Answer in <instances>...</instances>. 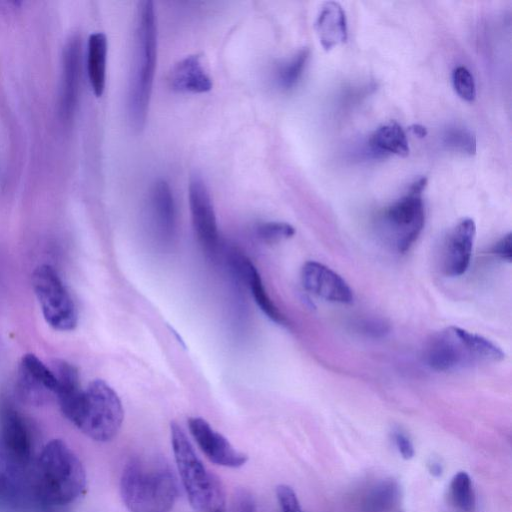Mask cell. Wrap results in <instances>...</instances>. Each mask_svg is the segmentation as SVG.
<instances>
[{
	"instance_id": "484cf974",
	"label": "cell",
	"mask_w": 512,
	"mask_h": 512,
	"mask_svg": "<svg viewBox=\"0 0 512 512\" xmlns=\"http://www.w3.org/2000/svg\"><path fill=\"white\" fill-rule=\"evenodd\" d=\"M256 234L263 241L274 243L291 238L295 234V229L286 222L270 221L258 224Z\"/></svg>"
},
{
	"instance_id": "44dd1931",
	"label": "cell",
	"mask_w": 512,
	"mask_h": 512,
	"mask_svg": "<svg viewBox=\"0 0 512 512\" xmlns=\"http://www.w3.org/2000/svg\"><path fill=\"white\" fill-rule=\"evenodd\" d=\"M371 147L382 153L396 154L406 157L409 154V145L402 127L395 121L379 127L370 139Z\"/></svg>"
},
{
	"instance_id": "2e32d148",
	"label": "cell",
	"mask_w": 512,
	"mask_h": 512,
	"mask_svg": "<svg viewBox=\"0 0 512 512\" xmlns=\"http://www.w3.org/2000/svg\"><path fill=\"white\" fill-rule=\"evenodd\" d=\"M173 90L183 93H206L212 89V80L198 55H189L179 61L169 76Z\"/></svg>"
},
{
	"instance_id": "9c48e42d",
	"label": "cell",
	"mask_w": 512,
	"mask_h": 512,
	"mask_svg": "<svg viewBox=\"0 0 512 512\" xmlns=\"http://www.w3.org/2000/svg\"><path fill=\"white\" fill-rule=\"evenodd\" d=\"M192 224L199 243L210 256L219 249V233L213 203L204 180L199 175L191 177L188 188Z\"/></svg>"
},
{
	"instance_id": "ac0fdd59",
	"label": "cell",
	"mask_w": 512,
	"mask_h": 512,
	"mask_svg": "<svg viewBox=\"0 0 512 512\" xmlns=\"http://www.w3.org/2000/svg\"><path fill=\"white\" fill-rule=\"evenodd\" d=\"M233 266L237 269L238 274L247 283L253 298L263 313L273 322L279 325H286V319L274 305L266 289L262 279L255 266L243 255L234 254L232 257Z\"/></svg>"
},
{
	"instance_id": "5bb4252c",
	"label": "cell",
	"mask_w": 512,
	"mask_h": 512,
	"mask_svg": "<svg viewBox=\"0 0 512 512\" xmlns=\"http://www.w3.org/2000/svg\"><path fill=\"white\" fill-rule=\"evenodd\" d=\"M476 234L471 218L461 220L448 234L442 254V267L448 276H460L467 270Z\"/></svg>"
},
{
	"instance_id": "5b68a950",
	"label": "cell",
	"mask_w": 512,
	"mask_h": 512,
	"mask_svg": "<svg viewBox=\"0 0 512 512\" xmlns=\"http://www.w3.org/2000/svg\"><path fill=\"white\" fill-rule=\"evenodd\" d=\"M63 415L88 438L108 442L120 431L124 411L113 388L104 380L95 379Z\"/></svg>"
},
{
	"instance_id": "1f68e13d",
	"label": "cell",
	"mask_w": 512,
	"mask_h": 512,
	"mask_svg": "<svg viewBox=\"0 0 512 512\" xmlns=\"http://www.w3.org/2000/svg\"><path fill=\"white\" fill-rule=\"evenodd\" d=\"M409 130L419 138H423L427 135L426 128L419 124H414V125L410 126Z\"/></svg>"
},
{
	"instance_id": "6da1fadb",
	"label": "cell",
	"mask_w": 512,
	"mask_h": 512,
	"mask_svg": "<svg viewBox=\"0 0 512 512\" xmlns=\"http://www.w3.org/2000/svg\"><path fill=\"white\" fill-rule=\"evenodd\" d=\"M120 495L130 512H168L179 495L177 477L162 456H134L123 468Z\"/></svg>"
},
{
	"instance_id": "9a60e30c",
	"label": "cell",
	"mask_w": 512,
	"mask_h": 512,
	"mask_svg": "<svg viewBox=\"0 0 512 512\" xmlns=\"http://www.w3.org/2000/svg\"><path fill=\"white\" fill-rule=\"evenodd\" d=\"M149 214L153 230L162 242H168L176 228V209L169 184L159 179L149 194Z\"/></svg>"
},
{
	"instance_id": "ba28073f",
	"label": "cell",
	"mask_w": 512,
	"mask_h": 512,
	"mask_svg": "<svg viewBox=\"0 0 512 512\" xmlns=\"http://www.w3.org/2000/svg\"><path fill=\"white\" fill-rule=\"evenodd\" d=\"M32 286L49 326L58 331H71L77 326L75 303L54 267L48 264L36 267Z\"/></svg>"
},
{
	"instance_id": "8992f818",
	"label": "cell",
	"mask_w": 512,
	"mask_h": 512,
	"mask_svg": "<svg viewBox=\"0 0 512 512\" xmlns=\"http://www.w3.org/2000/svg\"><path fill=\"white\" fill-rule=\"evenodd\" d=\"M504 356L503 351L488 339L454 326L435 335L426 352L428 365L442 372L498 362Z\"/></svg>"
},
{
	"instance_id": "7402d4cb",
	"label": "cell",
	"mask_w": 512,
	"mask_h": 512,
	"mask_svg": "<svg viewBox=\"0 0 512 512\" xmlns=\"http://www.w3.org/2000/svg\"><path fill=\"white\" fill-rule=\"evenodd\" d=\"M308 58L309 50L304 48L281 64L276 73V81L279 87L284 90L293 88L301 78Z\"/></svg>"
},
{
	"instance_id": "4dcf8cb0",
	"label": "cell",
	"mask_w": 512,
	"mask_h": 512,
	"mask_svg": "<svg viewBox=\"0 0 512 512\" xmlns=\"http://www.w3.org/2000/svg\"><path fill=\"white\" fill-rule=\"evenodd\" d=\"M492 252L500 258L511 261L512 257V235L508 233L500 239L493 247Z\"/></svg>"
},
{
	"instance_id": "30bf717a",
	"label": "cell",
	"mask_w": 512,
	"mask_h": 512,
	"mask_svg": "<svg viewBox=\"0 0 512 512\" xmlns=\"http://www.w3.org/2000/svg\"><path fill=\"white\" fill-rule=\"evenodd\" d=\"M16 387L23 401L40 406L56 398L58 383L51 368L36 355L27 353L19 362Z\"/></svg>"
},
{
	"instance_id": "7c38bea8",
	"label": "cell",
	"mask_w": 512,
	"mask_h": 512,
	"mask_svg": "<svg viewBox=\"0 0 512 512\" xmlns=\"http://www.w3.org/2000/svg\"><path fill=\"white\" fill-rule=\"evenodd\" d=\"M0 455L29 467L33 455L32 435L23 417L13 408H5L1 416Z\"/></svg>"
},
{
	"instance_id": "cb8c5ba5",
	"label": "cell",
	"mask_w": 512,
	"mask_h": 512,
	"mask_svg": "<svg viewBox=\"0 0 512 512\" xmlns=\"http://www.w3.org/2000/svg\"><path fill=\"white\" fill-rule=\"evenodd\" d=\"M450 495L454 505L460 510L465 512L474 510L475 496L471 479L466 472L460 471L453 477Z\"/></svg>"
},
{
	"instance_id": "277c9868",
	"label": "cell",
	"mask_w": 512,
	"mask_h": 512,
	"mask_svg": "<svg viewBox=\"0 0 512 512\" xmlns=\"http://www.w3.org/2000/svg\"><path fill=\"white\" fill-rule=\"evenodd\" d=\"M170 433L177 471L192 508L196 512H225V489L219 477L199 458L178 423H171Z\"/></svg>"
},
{
	"instance_id": "e0dca14e",
	"label": "cell",
	"mask_w": 512,
	"mask_h": 512,
	"mask_svg": "<svg viewBox=\"0 0 512 512\" xmlns=\"http://www.w3.org/2000/svg\"><path fill=\"white\" fill-rule=\"evenodd\" d=\"M315 30L326 51L346 42V16L338 2L328 1L323 4L315 22Z\"/></svg>"
},
{
	"instance_id": "52a82bcc",
	"label": "cell",
	"mask_w": 512,
	"mask_h": 512,
	"mask_svg": "<svg viewBox=\"0 0 512 512\" xmlns=\"http://www.w3.org/2000/svg\"><path fill=\"white\" fill-rule=\"evenodd\" d=\"M426 184V177L419 178L407 195L384 212V236L397 252L409 250L423 229L425 213L421 194Z\"/></svg>"
},
{
	"instance_id": "f546056e",
	"label": "cell",
	"mask_w": 512,
	"mask_h": 512,
	"mask_svg": "<svg viewBox=\"0 0 512 512\" xmlns=\"http://www.w3.org/2000/svg\"><path fill=\"white\" fill-rule=\"evenodd\" d=\"M396 447L404 459H411L414 456V448L409 437L402 431L397 430L393 434Z\"/></svg>"
},
{
	"instance_id": "3957f363",
	"label": "cell",
	"mask_w": 512,
	"mask_h": 512,
	"mask_svg": "<svg viewBox=\"0 0 512 512\" xmlns=\"http://www.w3.org/2000/svg\"><path fill=\"white\" fill-rule=\"evenodd\" d=\"M157 62V25L154 4L150 0L138 3L131 76L129 82L128 110L135 129H141L149 108Z\"/></svg>"
},
{
	"instance_id": "83f0119b",
	"label": "cell",
	"mask_w": 512,
	"mask_h": 512,
	"mask_svg": "<svg viewBox=\"0 0 512 512\" xmlns=\"http://www.w3.org/2000/svg\"><path fill=\"white\" fill-rule=\"evenodd\" d=\"M280 512H303L294 490L285 484L276 488Z\"/></svg>"
},
{
	"instance_id": "8fae6325",
	"label": "cell",
	"mask_w": 512,
	"mask_h": 512,
	"mask_svg": "<svg viewBox=\"0 0 512 512\" xmlns=\"http://www.w3.org/2000/svg\"><path fill=\"white\" fill-rule=\"evenodd\" d=\"M188 427L198 447L212 463L228 468H238L247 462L248 456L237 450L205 419L190 417Z\"/></svg>"
},
{
	"instance_id": "4fadbf2b",
	"label": "cell",
	"mask_w": 512,
	"mask_h": 512,
	"mask_svg": "<svg viewBox=\"0 0 512 512\" xmlns=\"http://www.w3.org/2000/svg\"><path fill=\"white\" fill-rule=\"evenodd\" d=\"M301 280L306 290L325 300L342 304L353 301L352 290L346 281L319 262H306L302 267Z\"/></svg>"
},
{
	"instance_id": "d4e9b609",
	"label": "cell",
	"mask_w": 512,
	"mask_h": 512,
	"mask_svg": "<svg viewBox=\"0 0 512 512\" xmlns=\"http://www.w3.org/2000/svg\"><path fill=\"white\" fill-rule=\"evenodd\" d=\"M443 142L452 150L468 155L476 153V138L467 128L459 126L447 128L443 135Z\"/></svg>"
},
{
	"instance_id": "ffe728a7",
	"label": "cell",
	"mask_w": 512,
	"mask_h": 512,
	"mask_svg": "<svg viewBox=\"0 0 512 512\" xmlns=\"http://www.w3.org/2000/svg\"><path fill=\"white\" fill-rule=\"evenodd\" d=\"M107 37L96 32L89 36L87 44V73L91 88L96 97H101L106 82Z\"/></svg>"
},
{
	"instance_id": "d6986e66",
	"label": "cell",
	"mask_w": 512,
	"mask_h": 512,
	"mask_svg": "<svg viewBox=\"0 0 512 512\" xmlns=\"http://www.w3.org/2000/svg\"><path fill=\"white\" fill-rule=\"evenodd\" d=\"M79 39L73 37L64 53L62 114L69 117L73 113L78 95L81 49Z\"/></svg>"
},
{
	"instance_id": "7a4b0ae2",
	"label": "cell",
	"mask_w": 512,
	"mask_h": 512,
	"mask_svg": "<svg viewBox=\"0 0 512 512\" xmlns=\"http://www.w3.org/2000/svg\"><path fill=\"white\" fill-rule=\"evenodd\" d=\"M85 468L75 451L62 439L47 442L32 469L35 497L50 506H66L85 492Z\"/></svg>"
},
{
	"instance_id": "4316f807",
	"label": "cell",
	"mask_w": 512,
	"mask_h": 512,
	"mask_svg": "<svg viewBox=\"0 0 512 512\" xmlns=\"http://www.w3.org/2000/svg\"><path fill=\"white\" fill-rule=\"evenodd\" d=\"M452 82L456 93L465 101H473L476 97L475 82L470 71L459 66L454 69L452 74Z\"/></svg>"
},
{
	"instance_id": "f1b7e54d",
	"label": "cell",
	"mask_w": 512,
	"mask_h": 512,
	"mask_svg": "<svg viewBox=\"0 0 512 512\" xmlns=\"http://www.w3.org/2000/svg\"><path fill=\"white\" fill-rule=\"evenodd\" d=\"M231 512H256L253 494L245 488L235 490L231 500Z\"/></svg>"
},
{
	"instance_id": "603a6c76",
	"label": "cell",
	"mask_w": 512,
	"mask_h": 512,
	"mask_svg": "<svg viewBox=\"0 0 512 512\" xmlns=\"http://www.w3.org/2000/svg\"><path fill=\"white\" fill-rule=\"evenodd\" d=\"M398 495L399 489L395 481H383L367 496L365 509L367 512H386L395 504Z\"/></svg>"
}]
</instances>
